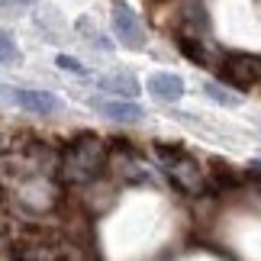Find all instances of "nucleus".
<instances>
[{
  "label": "nucleus",
  "instance_id": "8",
  "mask_svg": "<svg viewBox=\"0 0 261 261\" xmlns=\"http://www.w3.org/2000/svg\"><path fill=\"white\" fill-rule=\"evenodd\" d=\"M94 107L103 116L119 119V123H136V119L142 116V107H139V103H129V100H97Z\"/></svg>",
  "mask_w": 261,
  "mask_h": 261
},
{
  "label": "nucleus",
  "instance_id": "13",
  "mask_svg": "<svg viewBox=\"0 0 261 261\" xmlns=\"http://www.w3.org/2000/svg\"><path fill=\"white\" fill-rule=\"evenodd\" d=\"M203 90H206V97L210 100H216V103H223V107H239L242 100H239L236 94H229V90H223V84H213V81H206L203 84Z\"/></svg>",
  "mask_w": 261,
  "mask_h": 261
},
{
  "label": "nucleus",
  "instance_id": "15",
  "mask_svg": "<svg viewBox=\"0 0 261 261\" xmlns=\"http://www.w3.org/2000/svg\"><path fill=\"white\" fill-rule=\"evenodd\" d=\"M248 177H255L261 184V158H255V162H248Z\"/></svg>",
  "mask_w": 261,
  "mask_h": 261
},
{
  "label": "nucleus",
  "instance_id": "4",
  "mask_svg": "<svg viewBox=\"0 0 261 261\" xmlns=\"http://www.w3.org/2000/svg\"><path fill=\"white\" fill-rule=\"evenodd\" d=\"M0 103H13L19 110H26V113L33 116H52L62 110L55 94H48V90H33V87H0Z\"/></svg>",
  "mask_w": 261,
  "mask_h": 261
},
{
  "label": "nucleus",
  "instance_id": "10",
  "mask_svg": "<svg viewBox=\"0 0 261 261\" xmlns=\"http://www.w3.org/2000/svg\"><path fill=\"white\" fill-rule=\"evenodd\" d=\"M239 184H242V177H239L229 165H216L213 168V174H210V180H206V187H213V190H236Z\"/></svg>",
  "mask_w": 261,
  "mask_h": 261
},
{
  "label": "nucleus",
  "instance_id": "5",
  "mask_svg": "<svg viewBox=\"0 0 261 261\" xmlns=\"http://www.w3.org/2000/svg\"><path fill=\"white\" fill-rule=\"evenodd\" d=\"M107 171H113L119 184H142V180H145V171L139 168L136 152L129 148L126 139H116V142L110 145V162H107Z\"/></svg>",
  "mask_w": 261,
  "mask_h": 261
},
{
  "label": "nucleus",
  "instance_id": "2",
  "mask_svg": "<svg viewBox=\"0 0 261 261\" xmlns=\"http://www.w3.org/2000/svg\"><path fill=\"white\" fill-rule=\"evenodd\" d=\"M158 158H162V168H165V174L168 180L180 190V194H200V190L206 187V180H203V171H200V165H197V158L187 152V148H180V145H168V142H158Z\"/></svg>",
  "mask_w": 261,
  "mask_h": 261
},
{
  "label": "nucleus",
  "instance_id": "1",
  "mask_svg": "<svg viewBox=\"0 0 261 261\" xmlns=\"http://www.w3.org/2000/svg\"><path fill=\"white\" fill-rule=\"evenodd\" d=\"M107 162H110V142L84 133L58 152L55 177L68 187H87L107 174Z\"/></svg>",
  "mask_w": 261,
  "mask_h": 261
},
{
  "label": "nucleus",
  "instance_id": "12",
  "mask_svg": "<svg viewBox=\"0 0 261 261\" xmlns=\"http://www.w3.org/2000/svg\"><path fill=\"white\" fill-rule=\"evenodd\" d=\"M19 58H23V52L16 48L13 36H10V33H0V65H16Z\"/></svg>",
  "mask_w": 261,
  "mask_h": 261
},
{
  "label": "nucleus",
  "instance_id": "7",
  "mask_svg": "<svg viewBox=\"0 0 261 261\" xmlns=\"http://www.w3.org/2000/svg\"><path fill=\"white\" fill-rule=\"evenodd\" d=\"M148 94L155 100H162V103H177L184 97V81L171 71H158L148 77Z\"/></svg>",
  "mask_w": 261,
  "mask_h": 261
},
{
  "label": "nucleus",
  "instance_id": "16",
  "mask_svg": "<svg viewBox=\"0 0 261 261\" xmlns=\"http://www.w3.org/2000/svg\"><path fill=\"white\" fill-rule=\"evenodd\" d=\"M4 245H7V236L0 232V255H7V248H4Z\"/></svg>",
  "mask_w": 261,
  "mask_h": 261
},
{
  "label": "nucleus",
  "instance_id": "6",
  "mask_svg": "<svg viewBox=\"0 0 261 261\" xmlns=\"http://www.w3.org/2000/svg\"><path fill=\"white\" fill-rule=\"evenodd\" d=\"M113 29H116V39L126 48H133V52H142V48H145L142 23H139V16L126 4H113Z\"/></svg>",
  "mask_w": 261,
  "mask_h": 261
},
{
  "label": "nucleus",
  "instance_id": "17",
  "mask_svg": "<svg viewBox=\"0 0 261 261\" xmlns=\"http://www.w3.org/2000/svg\"><path fill=\"white\" fill-rule=\"evenodd\" d=\"M16 4H36V0H16Z\"/></svg>",
  "mask_w": 261,
  "mask_h": 261
},
{
  "label": "nucleus",
  "instance_id": "3",
  "mask_svg": "<svg viewBox=\"0 0 261 261\" xmlns=\"http://www.w3.org/2000/svg\"><path fill=\"white\" fill-rule=\"evenodd\" d=\"M216 68H219V74H223V81H226L229 87L248 90V87H258V84H261V55L229 52Z\"/></svg>",
  "mask_w": 261,
  "mask_h": 261
},
{
  "label": "nucleus",
  "instance_id": "11",
  "mask_svg": "<svg viewBox=\"0 0 261 261\" xmlns=\"http://www.w3.org/2000/svg\"><path fill=\"white\" fill-rule=\"evenodd\" d=\"M177 48L184 52L190 62L197 65H206V52H203V42L200 39H190V36H177Z\"/></svg>",
  "mask_w": 261,
  "mask_h": 261
},
{
  "label": "nucleus",
  "instance_id": "14",
  "mask_svg": "<svg viewBox=\"0 0 261 261\" xmlns=\"http://www.w3.org/2000/svg\"><path fill=\"white\" fill-rule=\"evenodd\" d=\"M55 65L62 68V71H71V74H84V65L77 62V58H71V55H58V58H55Z\"/></svg>",
  "mask_w": 261,
  "mask_h": 261
},
{
  "label": "nucleus",
  "instance_id": "9",
  "mask_svg": "<svg viewBox=\"0 0 261 261\" xmlns=\"http://www.w3.org/2000/svg\"><path fill=\"white\" fill-rule=\"evenodd\" d=\"M100 90H110V94H116V97H136L139 90V81L133 74H107V77H100Z\"/></svg>",
  "mask_w": 261,
  "mask_h": 261
}]
</instances>
